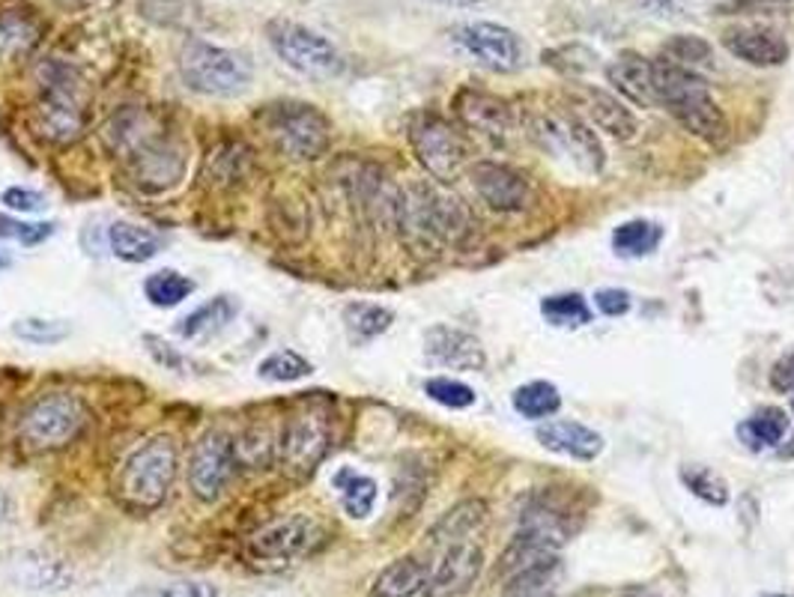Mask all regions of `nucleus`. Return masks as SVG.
<instances>
[{
	"mask_svg": "<svg viewBox=\"0 0 794 597\" xmlns=\"http://www.w3.org/2000/svg\"><path fill=\"white\" fill-rule=\"evenodd\" d=\"M681 481H684V487L693 493V496H699L702 501H708V505H726L729 501V484L722 481L714 469H708V466H693V463H687L681 466Z\"/></svg>",
	"mask_w": 794,
	"mask_h": 597,
	"instance_id": "ea45409f",
	"label": "nucleus"
},
{
	"mask_svg": "<svg viewBox=\"0 0 794 597\" xmlns=\"http://www.w3.org/2000/svg\"><path fill=\"white\" fill-rule=\"evenodd\" d=\"M538 442L547 452L571 454L577 460H594L603 452V436L579 421H547L538 428Z\"/></svg>",
	"mask_w": 794,
	"mask_h": 597,
	"instance_id": "4be33fe9",
	"label": "nucleus"
},
{
	"mask_svg": "<svg viewBox=\"0 0 794 597\" xmlns=\"http://www.w3.org/2000/svg\"><path fill=\"white\" fill-rule=\"evenodd\" d=\"M642 10L654 12V15H661V18H675V15H681L684 7H681V0H637Z\"/></svg>",
	"mask_w": 794,
	"mask_h": 597,
	"instance_id": "603ef678",
	"label": "nucleus"
},
{
	"mask_svg": "<svg viewBox=\"0 0 794 597\" xmlns=\"http://www.w3.org/2000/svg\"><path fill=\"white\" fill-rule=\"evenodd\" d=\"M194 293V281L177 269H158L144 281V296L156 308H177Z\"/></svg>",
	"mask_w": 794,
	"mask_h": 597,
	"instance_id": "473e14b6",
	"label": "nucleus"
},
{
	"mask_svg": "<svg viewBox=\"0 0 794 597\" xmlns=\"http://www.w3.org/2000/svg\"><path fill=\"white\" fill-rule=\"evenodd\" d=\"M543 320L553 326H565V329H577V326H589L591 308L579 293H559V296H547L541 302Z\"/></svg>",
	"mask_w": 794,
	"mask_h": 597,
	"instance_id": "c9c22d12",
	"label": "nucleus"
},
{
	"mask_svg": "<svg viewBox=\"0 0 794 597\" xmlns=\"http://www.w3.org/2000/svg\"><path fill=\"white\" fill-rule=\"evenodd\" d=\"M470 179L475 191L499 213H520L532 203V189L517 170L496 162H478L472 165Z\"/></svg>",
	"mask_w": 794,
	"mask_h": 597,
	"instance_id": "f3484780",
	"label": "nucleus"
},
{
	"mask_svg": "<svg viewBox=\"0 0 794 597\" xmlns=\"http://www.w3.org/2000/svg\"><path fill=\"white\" fill-rule=\"evenodd\" d=\"M39 42V22L30 12L7 10L0 12V58H27Z\"/></svg>",
	"mask_w": 794,
	"mask_h": 597,
	"instance_id": "c85d7f7f",
	"label": "nucleus"
},
{
	"mask_svg": "<svg viewBox=\"0 0 794 597\" xmlns=\"http://www.w3.org/2000/svg\"><path fill=\"white\" fill-rule=\"evenodd\" d=\"M236 314H240V302L233 296L209 298L204 305H197L189 317H182L177 322V334H180L182 341L201 344V341H209L218 332H225L230 322L236 320Z\"/></svg>",
	"mask_w": 794,
	"mask_h": 597,
	"instance_id": "b1692460",
	"label": "nucleus"
},
{
	"mask_svg": "<svg viewBox=\"0 0 794 597\" xmlns=\"http://www.w3.org/2000/svg\"><path fill=\"white\" fill-rule=\"evenodd\" d=\"M535 597H553V595H535Z\"/></svg>",
	"mask_w": 794,
	"mask_h": 597,
	"instance_id": "bf43d9fd",
	"label": "nucleus"
},
{
	"mask_svg": "<svg viewBox=\"0 0 794 597\" xmlns=\"http://www.w3.org/2000/svg\"><path fill=\"white\" fill-rule=\"evenodd\" d=\"M311 361L305 356H299L296 350H276L272 356H266L260 361V380L266 382H296L311 377Z\"/></svg>",
	"mask_w": 794,
	"mask_h": 597,
	"instance_id": "58836bf2",
	"label": "nucleus"
},
{
	"mask_svg": "<svg viewBox=\"0 0 794 597\" xmlns=\"http://www.w3.org/2000/svg\"><path fill=\"white\" fill-rule=\"evenodd\" d=\"M424 392L434 397L436 404L448 406V409H466L475 404V392H472L466 382L451 380V377H434V380L424 382Z\"/></svg>",
	"mask_w": 794,
	"mask_h": 597,
	"instance_id": "c03bdc74",
	"label": "nucleus"
},
{
	"mask_svg": "<svg viewBox=\"0 0 794 597\" xmlns=\"http://www.w3.org/2000/svg\"><path fill=\"white\" fill-rule=\"evenodd\" d=\"M424 356L439 368L482 370L487 365L482 341L454 326H434L424 334Z\"/></svg>",
	"mask_w": 794,
	"mask_h": 597,
	"instance_id": "a211bd4d",
	"label": "nucleus"
},
{
	"mask_svg": "<svg viewBox=\"0 0 794 597\" xmlns=\"http://www.w3.org/2000/svg\"><path fill=\"white\" fill-rule=\"evenodd\" d=\"M10 266H13V257H10L7 251H0V272H3V269H10Z\"/></svg>",
	"mask_w": 794,
	"mask_h": 597,
	"instance_id": "6e6d98bb",
	"label": "nucleus"
},
{
	"mask_svg": "<svg viewBox=\"0 0 794 597\" xmlns=\"http://www.w3.org/2000/svg\"><path fill=\"white\" fill-rule=\"evenodd\" d=\"M129 597H218V585L209 580H170V583L141 585Z\"/></svg>",
	"mask_w": 794,
	"mask_h": 597,
	"instance_id": "a19ab883",
	"label": "nucleus"
},
{
	"mask_svg": "<svg viewBox=\"0 0 794 597\" xmlns=\"http://www.w3.org/2000/svg\"><path fill=\"white\" fill-rule=\"evenodd\" d=\"M257 119L266 135L276 141L278 150L299 162L320 158L332 141V123L325 119L320 107L308 105V102H296V99L272 102L257 114Z\"/></svg>",
	"mask_w": 794,
	"mask_h": 597,
	"instance_id": "6e6552de",
	"label": "nucleus"
},
{
	"mask_svg": "<svg viewBox=\"0 0 794 597\" xmlns=\"http://www.w3.org/2000/svg\"><path fill=\"white\" fill-rule=\"evenodd\" d=\"M427 585V568L422 561L404 556V559L392 561L388 568L380 571V576L373 580L371 595L373 597H412L424 592Z\"/></svg>",
	"mask_w": 794,
	"mask_h": 597,
	"instance_id": "cd10ccee",
	"label": "nucleus"
},
{
	"mask_svg": "<svg viewBox=\"0 0 794 597\" xmlns=\"http://www.w3.org/2000/svg\"><path fill=\"white\" fill-rule=\"evenodd\" d=\"M13 332L27 341V344H61L69 338V322L66 320H46V317H25L13 326Z\"/></svg>",
	"mask_w": 794,
	"mask_h": 597,
	"instance_id": "79ce46f5",
	"label": "nucleus"
},
{
	"mask_svg": "<svg viewBox=\"0 0 794 597\" xmlns=\"http://www.w3.org/2000/svg\"><path fill=\"white\" fill-rule=\"evenodd\" d=\"M332 487L337 490L341 508L353 520H368L373 508H376L380 487H376V481L371 475H361V472L349 469V466H341L335 475H332Z\"/></svg>",
	"mask_w": 794,
	"mask_h": 597,
	"instance_id": "bb28decb",
	"label": "nucleus"
},
{
	"mask_svg": "<svg viewBox=\"0 0 794 597\" xmlns=\"http://www.w3.org/2000/svg\"><path fill=\"white\" fill-rule=\"evenodd\" d=\"M146 344H150V353L156 356L158 365H168V368L180 370L182 368V356L174 350L170 344H165L162 338H153V334H146Z\"/></svg>",
	"mask_w": 794,
	"mask_h": 597,
	"instance_id": "3c124183",
	"label": "nucleus"
},
{
	"mask_svg": "<svg viewBox=\"0 0 794 597\" xmlns=\"http://www.w3.org/2000/svg\"><path fill=\"white\" fill-rule=\"evenodd\" d=\"M436 3H446V7H475L482 0H436Z\"/></svg>",
	"mask_w": 794,
	"mask_h": 597,
	"instance_id": "5fc2aeb1",
	"label": "nucleus"
},
{
	"mask_svg": "<svg viewBox=\"0 0 794 597\" xmlns=\"http://www.w3.org/2000/svg\"><path fill=\"white\" fill-rule=\"evenodd\" d=\"M574 96H577L579 107H586V114H589L603 131H610V135L618 138V141L637 138L639 129L637 117H633L615 96L603 93V90H594V87H579Z\"/></svg>",
	"mask_w": 794,
	"mask_h": 597,
	"instance_id": "393cba45",
	"label": "nucleus"
},
{
	"mask_svg": "<svg viewBox=\"0 0 794 597\" xmlns=\"http://www.w3.org/2000/svg\"><path fill=\"white\" fill-rule=\"evenodd\" d=\"M37 78V117L42 135L57 143L75 141L85 131L87 123V96L78 72L61 60H49L39 66Z\"/></svg>",
	"mask_w": 794,
	"mask_h": 597,
	"instance_id": "423d86ee",
	"label": "nucleus"
},
{
	"mask_svg": "<svg viewBox=\"0 0 794 597\" xmlns=\"http://www.w3.org/2000/svg\"><path fill=\"white\" fill-rule=\"evenodd\" d=\"M10 580L27 592H66L73 585V568L46 549H22L10 561Z\"/></svg>",
	"mask_w": 794,
	"mask_h": 597,
	"instance_id": "6ab92c4d",
	"label": "nucleus"
},
{
	"mask_svg": "<svg viewBox=\"0 0 794 597\" xmlns=\"http://www.w3.org/2000/svg\"><path fill=\"white\" fill-rule=\"evenodd\" d=\"M87 418L90 412L81 397L66 392L46 394L22 418V436L37 452H57L85 433Z\"/></svg>",
	"mask_w": 794,
	"mask_h": 597,
	"instance_id": "1a4fd4ad",
	"label": "nucleus"
},
{
	"mask_svg": "<svg viewBox=\"0 0 794 597\" xmlns=\"http://www.w3.org/2000/svg\"><path fill=\"white\" fill-rule=\"evenodd\" d=\"M454 105H458L460 119L466 126L484 131L494 141H505L508 138V131H511V111H508V102H502L499 96L463 90L454 99Z\"/></svg>",
	"mask_w": 794,
	"mask_h": 597,
	"instance_id": "412c9836",
	"label": "nucleus"
},
{
	"mask_svg": "<svg viewBox=\"0 0 794 597\" xmlns=\"http://www.w3.org/2000/svg\"><path fill=\"white\" fill-rule=\"evenodd\" d=\"M57 225L54 221H22L13 215H0V239L22 242V245H42L46 239L54 237Z\"/></svg>",
	"mask_w": 794,
	"mask_h": 597,
	"instance_id": "37998d69",
	"label": "nucleus"
},
{
	"mask_svg": "<svg viewBox=\"0 0 794 597\" xmlns=\"http://www.w3.org/2000/svg\"><path fill=\"white\" fill-rule=\"evenodd\" d=\"M758 597H792V595H758Z\"/></svg>",
	"mask_w": 794,
	"mask_h": 597,
	"instance_id": "13d9d810",
	"label": "nucleus"
},
{
	"mask_svg": "<svg viewBox=\"0 0 794 597\" xmlns=\"http://www.w3.org/2000/svg\"><path fill=\"white\" fill-rule=\"evenodd\" d=\"M162 237L156 230H150L144 225H135V221H114L108 227V249L114 257H120L126 263H146L158 257L162 251Z\"/></svg>",
	"mask_w": 794,
	"mask_h": 597,
	"instance_id": "a878e982",
	"label": "nucleus"
},
{
	"mask_svg": "<svg viewBox=\"0 0 794 597\" xmlns=\"http://www.w3.org/2000/svg\"><path fill=\"white\" fill-rule=\"evenodd\" d=\"M654 66V93L657 105L673 114L690 135H696L708 143H722L729 138V119L710 96L708 84L696 72L675 66L669 60H651Z\"/></svg>",
	"mask_w": 794,
	"mask_h": 597,
	"instance_id": "f03ea898",
	"label": "nucleus"
},
{
	"mask_svg": "<svg viewBox=\"0 0 794 597\" xmlns=\"http://www.w3.org/2000/svg\"><path fill=\"white\" fill-rule=\"evenodd\" d=\"M484 571V547L475 537L446 544L443 559L427 573L424 597H460L470 592Z\"/></svg>",
	"mask_w": 794,
	"mask_h": 597,
	"instance_id": "2eb2a0df",
	"label": "nucleus"
},
{
	"mask_svg": "<svg viewBox=\"0 0 794 597\" xmlns=\"http://www.w3.org/2000/svg\"><path fill=\"white\" fill-rule=\"evenodd\" d=\"M663 60H669L675 66H684V69H710L714 66V51L705 39L699 36H675L663 46Z\"/></svg>",
	"mask_w": 794,
	"mask_h": 597,
	"instance_id": "e433bc0d",
	"label": "nucleus"
},
{
	"mask_svg": "<svg viewBox=\"0 0 794 597\" xmlns=\"http://www.w3.org/2000/svg\"><path fill=\"white\" fill-rule=\"evenodd\" d=\"M392 322H395V314L373 302H353L344 308V326L356 344H368L373 338L385 334L392 329Z\"/></svg>",
	"mask_w": 794,
	"mask_h": 597,
	"instance_id": "7c9ffc66",
	"label": "nucleus"
},
{
	"mask_svg": "<svg viewBox=\"0 0 794 597\" xmlns=\"http://www.w3.org/2000/svg\"><path fill=\"white\" fill-rule=\"evenodd\" d=\"M111 150L132 165L138 186L168 189L182 174V147L146 111H123L105 129Z\"/></svg>",
	"mask_w": 794,
	"mask_h": 597,
	"instance_id": "f257e3e1",
	"label": "nucleus"
},
{
	"mask_svg": "<svg viewBox=\"0 0 794 597\" xmlns=\"http://www.w3.org/2000/svg\"><path fill=\"white\" fill-rule=\"evenodd\" d=\"M782 457H794V436H792V445H785V448H780Z\"/></svg>",
	"mask_w": 794,
	"mask_h": 597,
	"instance_id": "4d7b16f0",
	"label": "nucleus"
},
{
	"mask_svg": "<svg viewBox=\"0 0 794 597\" xmlns=\"http://www.w3.org/2000/svg\"><path fill=\"white\" fill-rule=\"evenodd\" d=\"M606 78L618 93L630 99L633 105L651 107L657 105V93H654V66L651 60L639 58V54H622L606 66Z\"/></svg>",
	"mask_w": 794,
	"mask_h": 597,
	"instance_id": "5701e85b",
	"label": "nucleus"
},
{
	"mask_svg": "<svg viewBox=\"0 0 794 597\" xmlns=\"http://www.w3.org/2000/svg\"><path fill=\"white\" fill-rule=\"evenodd\" d=\"M538 131H541V138L550 141L553 153L559 150V153L571 155L589 174H598L603 162H606L603 147L594 138V131H589V126L579 117H574V114H550V117H543L538 123Z\"/></svg>",
	"mask_w": 794,
	"mask_h": 597,
	"instance_id": "dca6fc26",
	"label": "nucleus"
},
{
	"mask_svg": "<svg viewBox=\"0 0 794 597\" xmlns=\"http://www.w3.org/2000/svg\"><path fill=\"white\" fill-rule=\"evenodd\" d=\"M177 66L189 90L213 99H233L245 93L254 81V63L245 51L216 46L197 36L182 42Z\"/></svg>",
	"mask_w": 794,
	"mask_h": 597,
	"instance_id": "20e7f679",
	"label": "nucleus"
},
{
	"mask_svg": "<svg viewBox=\"0 0 794 597\" xmlns=\"http://www.w3.org/2000/svg\"><path fill=\"white\" fill-rule=\"evenodd\" d=\"M559 576V556H550V559H541L517 571L511 580H508L505 592L511 597H535L541 595L547 585L553 583Z\"/></svg>",
	"mask_w": 794,
	"mask_h": 597,
	"instance_id": "4c0bfd02",
	"label": "nucleus"
},
{
	"mask_svg": "<svg viewBox=\"0 0 794 597\" xmlns=\"http://www.w3.org/2000/svg\"><path fill=\"white\" fill-rule=\"evenodd\" d=\"M785 433H789V418H785V412H780V409H758L756 416L738 428L741 442L750 445L753 452H761V448H770V445H780Z\"/></svg>",
	"mask_w": 794,
	"mask_h": 597,
	"instance_id": "2f4dec72",
	"label": "nucleus"
},
{
	"mask_svg": "<svg viewBox=\"0 0 794 597\" xmlns=\"http://www.w3.org/2000/svg\"><path fill=\"white\" fill-rule=\"evenodd\" d=\"M180 454L170 436H156L129 454L117 478L120 501L132 511H156L168 499L174 478H177Z\"/></svg>",
	"mask_w": 794,
	"mask_h": 597,
	"instance_id": "39448f33",
	"label": "nucleus"
},
{
	"mask_svg": "<svg viewBox=\"0 0 794 597\" xmlns=\"http://www.w3.org/2000/svg\"><path fill=\"white\" fill-rule=\"evenodd\" d=\"M3 206L7 209H13V213H42V209H49V198L37 189H25V186H13V189L3 191Z\"/></svg>",
	"mask_w": 794,
	"mask_h": 597,
	"instance_id": "49530a36",
	"label": "nucleus"
},
{
	"mask_svg": "<svg viewBox=\"0 0 794 597\" xmlns=\"http://www.w3.org/2000/svg\"><path fill=\"white\" fill-rule=\"evenodd\" d=\"M511 401H514V409H517L523 418L555 416V412H559V406H562L559 389H555V385H550V382H543V380L520 385Z\"/></svg>",
	"mask_w": 794,
	"mask_h": 597,
	"instance_id": "72a5a7b5",
	"label": "nucleus"
},
{
	"mask_svg": "<svg viewBox=\"0 0 794 597\" xmlns=\"http://www.w3.org/2000/svg\"><path fill=\"white\" fill-rule=\"evenodd\" d=\"M410 143L422 167L439 182H451L466 165V143L460 131L436 114H422L410 126Z\"/></svg>",
	"mask_w": 794,
	"mask_h": 597,
	"instance_id": "9d476101",
	"label": "nucleus"
},
{
	"mask_svg": "<svg viewBox=\"0 0 794 597\" xmlns=\"http://www.w3.org/2000/svg\"><path fill=\"white\" fill-rule=\"evenodd\" d=\"M236 445L228 433L209 430L194 445L189 460V487L201 501H216L236 475Z\"/></svg>",
	"mask_w": 794,
	"mask_h": 597,
	"instance_id": "ddd939ff",
	"label": "nucleus"
},
{
	"mask_svg": "<svg viewBox=\"0 0 794 597\" xmlns=\"http://www.w3.org/2000/svg\"><path fill=\"white\" fill-rule=\"evenodd\" d=\"M395 218L412 249L434 251L443 242H458L470 230L463 201L436 186H410L397 194Z\"/></svg>",
	"mask_w": 794,
	"mask_h": 597,
	"instance_id": "7ed1b4c3",
	"label": "nucleus"
},
{
	"mask_svg": "<svg viewBox=\"0 0 794 597\" xmlns=\"http://www.w3.org/2000/svg\"><path fill=\"white\" fill-rule=\"evenodd\" d=\"M325 529L320 520H313L311 513H290L281 517L276 523L264 525L257 535L252 537V556L264 561H293L313 556L323 547Z\"/></svg>",
	"mask_w": 794,
	"mask_h": 597,
	"instance_id": "9b49d317",
	"label": "nucleus"
},
{
	"mask_svg": "<svg viewBox=\"0 0 794 597\" xmlns=\"http://www.w3.org/2000/svg\"><path fill=\"white\" fill-rule=\"evenodd\" d=\"M487 523V501L482 499H470L451 508V511L434 525V544H451V541H463V537H472L482 525Z\"/></svg>",
	"mask_w": 794,
	"mask_h": 597,
	"instance_id": "c756f323",
	"label": "nucleus"
},
{
	"mask_svg": "<svg viewBox=\"0 0 794 597\" xmlns=\"http://www.w3.org/2000/svg\"><path fill=\"white\" fill-rule=\"evenodd\" d=\"M7 517H10V499H7V493L0 490V525L7 523Z\"/></svg>",
	"mask_w": 794,
	"mask_h": 597,
	"instance_id": "864d4df0",
	"label": "nucleus"
},
{
	"mask_svg": "<svg viewBox=\"0 0 794 597\" xmlns=\"http://www.w3.org/2000/svg\"><path fill=\"white\" fill-rule=\"evenodd\" d=\"M770 389L777 394H789L794 392V350L782 353L773 368H770Z\"/></svg>",
	"mask_w": 794,
	"mask_h": 597,
	"instance_id": "09e8293b",
	"label": "nucleus"
},
{
	"mask_svg": "<svg viewBox=\"0 0 794 597\" xmlns=\"http://www.w3.org/2000/svg\"><path fill=\"white\" fill-rule=\"evenodd\" d=\"M726 51H732L734 58L744 60L750 66H782L789 60V42L773 30L765 27H738L722 36Z\"/></svg>",
	"mask_w": 794,
	"mask_h": 597,
	"instance_id": "aec40b11",
	"label": "nucleus"
},
{
	"mask_svg": "<svg viewBox=\"0 0 794 597\" xmlns=\"http://www.w3.org/2000/svg\"><path fill=\"white\" fill-rule=\"evenodd\" d=\"M332 428L323 412H299L284 421L281 436H278V460L293 469V472H313L329 452Z\"/></svg>",
	"mask_w": 794,
	"mask_h": 597,
	"instance_id": "4468645a",
	"label": "nucleus"
},
{
	"mask_svg": "<svg viewBox=\"0 0 794 597\" xmlns=\"http://www.w3.org/2000/svg\"><path fill=\"white\" fill-rule=\"evenodd\" d=\"M792 406H794V404H792Z\"/></svg>",
	"mask_w": 794,
	"mask_h": 597,
	"instance_id": "052dcab7",
	"label": "nucleus"
},
{
	"mask_svg": "<svg viewBox=\"0 0 794 597\" xmlns=\"http://www.w3.org/2000/svg\"><path fill=\"white\" fill-rule=\"evenodd\" d=\"M594 305L601 314L606 317H622L630 310V296H627L625 290H618V287H610V290H601L598 296H594Z\"/></svg>",
	"mask_w": 794,
	"mask_h": 597,
	"instance_id": "8fccbe9b",
	"label": "nucleus"
},
{
	"mask_svg": "<svg viewBox=\"0 0 794 597\" xmlns=\"http://www.w3.org/2000/svg\"><path fill=\"white\" fill-rule=\"evenodd\" d=\"M236 445V460H242L245 466H260L272 460V448H278V442L269 440V430L266 428H252Z\"/></svg>",
	"mask_w": 794,
	"mask_h": 597,
	"instance_id": "a18cd8bd",
	"label": "nucleus"
},
{
	"mask_svg": "<svg viewBox=\"0 0 794 597\" xmlns=\"http://www.w3.org/2000/svg\"><path fill=\"white\" fill-rule=\"evenodd\" d=\"M266 42L287 69L299 72L305 78L332 81L337 75H344V66H347L344 54L337 51L329 36L313 30L308 24L293 22V18H272L266 24Z\"/></svg>",
	"mask_w": 794,
	"mask_h": 597,
	"instance_id": "0eeeda50",
	"label": "nucleus"
},
{
	"mask_svg": "<svg viewBox=\"0 0 794 597\" xmlns=\"http://www.w3.org/2000/svg\"><path fill=\"white\" fill-rule=\"evenodd\" d=\"M661 245V227L651 225V221H625L613 233V249L622 257H645L651 251Z\"/></svg>",
	"mask_w": 794,
	"mask_h": 597,
	"instance_id": "f704fd0d",
	"label": "nucleus"
},
{
	"mask_svg": "<svg viewBox=\"0 0 794 597\" xmlns=\"http://www.w3.org/2000/svg\"><path fill=\"white\" fill-rule=\"evenodd\" d=\"M451 42L494 72H517L526 63V46L514 30L494 22H470L451 30Z\"/></svg>",
	"mask_w": 794,
	"mask_h": 597,
	"instance_id": "f8f14e48",
	"label": "nucleus"
},
{
	"mask_svg": "<svg viewBox=\"0 0 794 597\" xmlns=\"http://www.w3.org/2000/svg\"><path fill=\"white\" fill-rule=\"evenodd\" d=\"M717 10L720 15H770L777 10H789V0H729Z\"/></svg>",
	"mask_w": 794,
	"mask_h": 597,
	"instance_id": "de8ad7c7",
	"label": "nucleus"
}]
</instances>
